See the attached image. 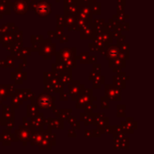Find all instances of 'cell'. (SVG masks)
<instances>
[{"label": "cell", "mask_w": 154, "mask_h": 154, "mask_svg": "<svg viewBox=\"0 0 154 154\" xmlns=\"http://www.w3.org/2000/svg\"><path fill=\"white\" fill-rule=\"evenodd\" d=\"M35 13L41 17H47L51 13V5L46 1H40L33 8Z\"/></svg>", "instance_id": "obj_1"}, {"label": "cell", "mask_w": 154, "mask_h": 154, "mask_svg": "<svg viewBox=\"0 0 154 154\" xmlns=\"http://www.w3.org/2000/svg\"><path fill=\"white\" fill-rule=\"evenodd\" d=\"M38 106L42 108H51L52 106V103H54V98L51 97V96L46 94H42L38 97Z\"/></svg>", "instance_id": "obj_2"}, {"label": "cell", "mask_w": 154, "mask_h": 154, "mask_svg": "<svg viewBox=\"0 0 154 154\" xmlns=\"http://www.w3.org/2000/svg\"><path fill=\"white\" fill-rule=\"evenodd\" d=\"M14 9L16 14H24L27 11V9H28L27 2L23 1V0L15 1V3L14 4Z\"/></svg>", "instance_id": "obj_3"}]
</instances>
